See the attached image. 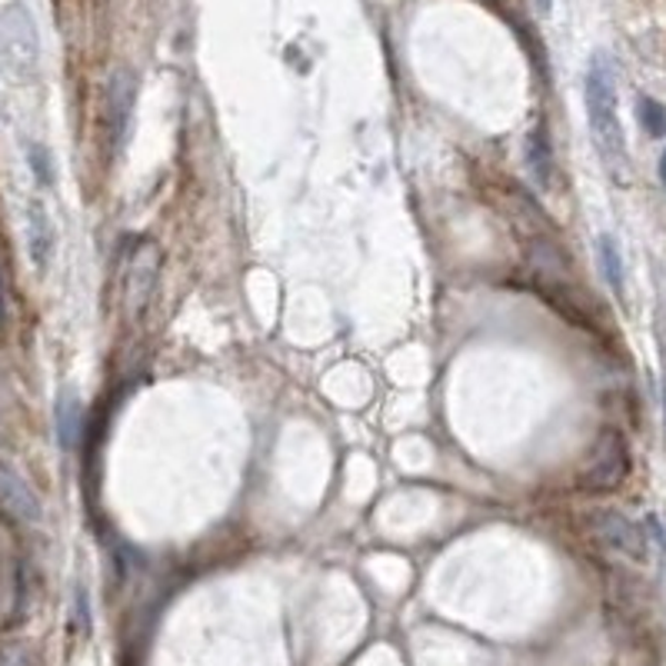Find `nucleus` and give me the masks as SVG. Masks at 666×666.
Returning a JSON list of instances; mask_svg holds the SVG:
<instances>
[{
  "mask_svg": "<svg viewBox=\"0 0 666 666\" xmlns=\"http://www.w3.org/2000/svg\"><path fill=\"white\" fill-rule=\"evenodd\" d=\"M664 430H666V387H664Z\"/></svg>",
  "mask_w": 666,
  "mask_h": 666,
  "instance_id": "18",
  "label": "nucleus"
},
{
  "mask_svg": "<svg viewBox=\"0 0 666 666\" xmlns=\"http://www.w3.org/2000/svg\"><path fill=\"white\" fill-rule=\"evenodd\" d=\"M133 107H137V77L130 67H117L107 77V90H103V127H107V143L113 153H120L127 143Z\"/></svg>",
  "mask_w": 666,
  "mask_h": 666,
  "instance_id": "5",
  "label": "nucleus"
},
{
  "mask_svg": "<svg viewBox=\"0 0 666 666\" xmlns=\"http://www.w3.org/2000/svg\"><path fill=\"white\" fill-rule=\"evenodd\" d=\"M647 537L657 544V550H660V557H664L666 564V517H660V514H647Z\"/></svg>",
  "mask_w": 666,
  "mask_h": 666,
  "instance_id": "15",
  "label": "nucleus"
},
{
  "mask_svg": "<svg viewBox=\"0 0 666 666\" xmlns=\"http://www.w3.org/2000/svg\"><path fill=\"white\" fill-rule=\"evenodd\" d=\"M527 167H530L534 183L547 193V190L554 187V170H557V163H554V147H550V137H547L544 127H537V130L527 137Z\"/></svg>",
  "mask_w": 666,
  "mask_h": 666,
  "instance_id": "9",
  "label": "nucleus"
},
{
  "mask_svg": "<svg viewBox=\"0 0 666 666\" xmlns=\"http://www.w3.org/2000/svg\"><path fill=\"white\" fill-rule=\"evenodd\" d=\"M0 510L7 520L20 524V527H37L43 520V504L37 497V490L30 487V480L0 460Z\"/></svg>",
  "mask_w": 666,
  "mask_h": 666,
  "instance_id": "7",
  "label": "nucleus"
},
{
  "mask_svg": "<svg viewBox=\"0 0 666 666\" xmlns=\"http://www.w3.org/2000/svg\"><path fill=\"white\" fill-rule=\"evenodd\" d=\"M73 604H77V624H80V634H90V604H87V590H83V587H77Z\"/></svg>",
  "mask_w": 666,
  "mask_h": 666,
  "instance_id": "16",
  "label": "nucleus"
},
{
  "mask_svg": "<svg viewBox=\"0 0 666 666\" xmlns=\"http://www.w3.org/2000/svg\"><path fill=\"white\" fill-rule=\"evenodd\" d=\"M160 270H163V250L157 247V240H137L127 254L123 264V310L130 320H140L153 300V290L160 284Z\"/></svg>",
  "mask_w": 666,
  "mask_h": 666,
  "instance_id": "3",
  "label": "nucleus"
},
{
  "mask_svg": "<svg viewBox=\"0 0 666 666\" xmlns=\"http://www.w3.org/2000/svg\"><path fill=\"white\" fill-rule=\"evenodd\" d=\"M27 163H30V173L40 180V187H50V183H53V160H50L47 147L30 143V147H27Z\"/></svg>",
  "mask_w": 666,
  "mask_h": 666,
  "instance_id": "14",
  "label": "nucleus"
},
{
  "mask_svg": "<svg viewBox=\"0 0 666 666\" xmlns=\"http://www.w3.org/2000/svg\"><path fill=\"white\" fill-rule=\"evenodd\" d=\"M590 527L597 534V540L604 547H610L614 554L634 560V564H644L647 560V547H650V537L644 527H637L630 517H624L620 510H597L590 517Z\"/></svg>",
  "mask_w": 666,
  "mask_h": 666,
  "instance_id": "6",
  "label": "nucleus"
},
{
  "mask_svg": "<svg viewBox=\"0 0 666 666\" xmlns=\"http://www.w3.org/2000/svg\"><path fill=\"white\" fill-rule=\"evenodd\" d=\"M660 180H664V187H666V150H664V157H660Z\"/></svg>",
  "mask_w": 666,
  "mask_h": 666,
  "instance_id": "17",
  "label": "nucleus"
},
{
  "mask_svg": "<svg viewBox=\"0 0 666 666\" xmlns=\"http://www.w3.org/2000/svg\"><path fill=\"white\" fill-rule=\"evenodd\" d=\"M630 447H627V437L617 434V430H604L587 467H584V477H580V487L590 490V494H610V490H620L630 477Z\"/></svg>",
  "mask_w": 666,
  "mask_h": 666,
  "instance_id": "4",
  "label": "nucleus"
},
{
  "mask_svg": "<svg viewBox=\"0 0 666 666\" xmlns=\"http://www.w3.org/2000/svg\"><path fill=\"white\" fill-rule=\"evenodd\" d=\"M637 120L647 130V137L664 140L666 137V107L657 97H640L637 100Z\"/></svg>",
  "mask_w": 666,
  "mask_h": 666,
  "instance_id": "12",
  "label": "nucleus"
},
{
  "mask_svg": "<svg viewBox=\"0 0 666 666\" xmlns=\"http://www.w3.org/2000/svg\"><path fill=\"white\" fill-rule=\"evenodd\" d=\"M53 247H57V230L50 220V210L40 197H33L27 203V254L30 264L43 274L53 260Z\"/></svg>",
  "mask_w": 666,
  "mask_h": 666,
  "instance_id": "8",
  "label": "nucleus"
},
{
  "mask_svg": "<svg viewBox=\"0 0 666 666\" xmlns=\"http://www.w3.org/2000/svg\"><path fill=\"white\" fill-rule=\"evenodd\" d=\"M584 100H587V123H590L594 143H597L600 157L607 160V167L614 173H620L627 167V137H624V123H620L617 70L607 53L590 57Z\"/></svg>",
  "mask_w": 666,
  "mask_h": 666,
  "instance_id": "1",
  "label": "nucleus"
},
{
  "mask_svg": "<svg viewBox=\"0 0 666 666\" xmlns=\"http://www.w3.org/2000/svg\"><path fill=\"white\" fill-rule=\"evenodd\" d=\"M0 666H37L33 647L27 640H0Z\"/></svg>",
  "mask_w": 666,
  "mask_h": 666,
  "instance_id": "13",
  "label": "nucleus"
},
{
  "mask_svg": "<svg viewBox=\"0 0 666 666\" xmlns=\"http://www.w3.org/2000/svg\"><path fill=\"white\" fill-rule=\"evenodd\" d=\"M597 257H600L604 280L610 284V290H614L617 297H624L627 267H624V254H620V243H617L614 233H600V237H597Z\"/></svg>",
  "mask_w": 666,
  "mask_h": 666,
  "instance_id": "11",
  "label": "nucleus"
},
{
  "mask_svg": "<svg viewBox=\"0 0 666 666\" xmlns=\"http://www.w3.org/2000/svg\"><path fill=\"white\" fill-rule=\"evenodd\" d=\"M80 417H83L80 397L73 390H63L57 397V440H60L63 450L77 447V440H80Z\"/></svg>",
  "mask_w": 666,
  "mask_h": 666,
  "instance_id": "10",
  "label": "nucleus"
},
{
  "mask_svg": "<svg viewBox=\"0 0 666 666\" xmlns=\"http://www.w3.org/2000/svg\"><path fill=\"white\" fill-rule=\"evenodd\" d=\"M0 63L17 80H30L37 73L40 33L33 13L23 3L0 7Z\"/></svg>",
  "mask_w": 666,
  "mask_h": 666,
  "instance_id": "2",
  "label": "nucleus"
}]
</instances>
